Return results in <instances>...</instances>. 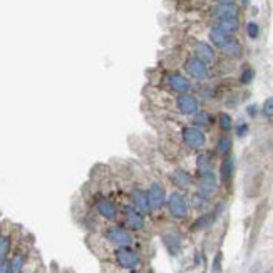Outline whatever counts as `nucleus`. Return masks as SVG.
<instances>
[{
	"label": "nucleus",
	"instance_id": "obj_29",
	"mask_svg": "<svg viewBox=\"0 0 273 273\" xmlns=\"http://www.w3.org/2000/svg\"><path fill=\"white\" fill-rule=\"evenodd\" d=\"M263 116L265 117H268V119H272L273 117V97H270V99H267V101H265V104H263Z\"/></svg>",
	"mask_w": 273,
	"mask_h": 273
},
{
	"label": "nucleus",
	"instance_id": "obj_1",
	"mask_svg": "<svg viewBox=\"0 0 273 273\" xmlns=\"http://www.w3.org/2000/svg\"><path fill=\"white\" fill-rule=\"evenodd\" d=\"M97 237L109 246H132V248H136V245H138L134 231L128 230L123 223L102 225L97 228Z\"/></svg>",
	"mask_w": 273,
	"mask_h": 273
},
{
	"label": "nucleus",
	"instance_id": "obj_10",
	"mask_svg": "<svg viewBox=\"0 0 273 273\" xmlns=\"http://www.w3.org/2000/svg\"><path fill=\"white\" fill-rule=\"evenodd\" d=\"M184 69H186L188 76L193 77L194 80H208L209 79V65L205 64L201 59H198L196 55H191L184 62Z\"/></svg>",
	"mask_w": 273,
	"mask_h": 273
},
{
	"label": "nucleus",
	"instance_id": "obj_9",
	"mask_svg": "<svg viewBox=\"0 0 273 273\" xmlns=\"http://www.w3.org/2000/svg\"><path fill=\"white\" fill-rule=\"evenodd\" d=\"M147 198H149L151 213H160L166 206V190L160 181H151L147 186Z\"/></svg>",
	"mask_w": 273,
	"mask_h": 273
},
{
	"label": "nucleus",
	"instance_id": "obj_8",
	"mask_svg": "<svg viewBox=\"0 0 273 273\" xmlns=\"http://www.w3.org/2000/svg\"><path fill=\"white\" fill-rule=\"evenodd\" d=\"M166 206L173 218L184 220L188 216V201L179 191H173L169 196H166Z\"/></svg>",
	"mask_w": 273,
	"mask_h": 273
},
{
	"label": "nucleus",
	"instance_id": "obj_35",
	"mask_svg": "<svg viewBox=\"0 0 273 273\" xmlns=\"http://www.w3.org/2000/svg\"><path fill=\"white\" fill-rule=\"evenodd\" d=\"M123 273H146L143 268H136V270H123Z\"/></svg>",
	"mask_w": 273,
	"mask_h": 273
},
{
	"label": "nucleus",
	"instance_id": "obj_20",
	"mask_svg": "<svg viewBox=\"0 0 273 273\" xmlns=\"http://www.w3.org/2000/svg\"><path fill=\"white\" fill-rule=\"evenodd\" d=\"M221 52H223L225 55H228V57H240L241 52H243L241 44H240L237 39H233V37H231L230 42H228L226 46L221 49Z\"/></svg>",
	"mask_w": 273,
	"mask_h": 273
},
{
	"label": "nucleus",
	"instance_id": "obj_7",
	"mask_svg": "<svg viewBox=\"0 0 273 273\" xmlns=\"http://www.w3.org/2000/svg\"><path fill=\"white\" fill-rule=\"evenodd\" d=\"M164 84L168 91L175 92V94H190L193 91V84L186 76L179 72H168L164 76Z\"/></svg>",
	"mask_w": 273,
	"mask_h": 273
},
{
	"label": "nucleus",
	"instance_id": "obj_22",
	"mask_svg": "<svg viewBox=\"0 0 273 273\" xmlns=\"http://www.w3.org/2000/svg\"><path fill=\"white\" fill-rule=\"evenodd\" d=\"M216 218V213L211 211V213H205V215H201L200 218H198L196 221L193 223V230H203V228L209 226V225L215 221Z\"/></svg>",
	"mask_w": 273,
	"mask_h": 273
},
{
	"label": "nucleus",
	"instance_id": "obj_11",
	"mask_svg": "<svg viewBox=\"0 0 273 273\" xmlns=\"http://www.w3.org/2000/svg\"><path fill=\"white\" fill-rule=\"evenodd\" d=\"M176 111L183 116H193L200 111V101L196 96L190 94H176Z\"/></svg>",
	"mask_w": 273,
	"mask_h": 273
},
{
	"label": "nucleus",
	"instance_id": "obj_13",
	"mask_svg": "<svg viewBox=\"0 0 273 273\" xmlns=\"http://www.w3.org/2000/svg\"><path fill=\"white\" fill-rule=\"evenodd\" d=\"M213 16L215 18L221 17H238L240 9L235 2H218V5L213 9Z\"/></svg>",
	"mask_w": 273,
	"mask_h": 273
},
{
	"label": "nucleus",
	"instance_id": "obj_19",
	"mask_svg": "<svg viewBox=\"0 0 273 273\" xmlns=\"http://www.w3.org/2000/svg\"><path fill=\"white\" fill-rule=\"evenodd\" d=\"M171 181L178 188H183L184 190V188H190L191 184H193V178H191V175H188L184 169H176L171 175Z\"/></svg>",
	"mask_w": 273,
	"mask_h": 273
},
{
	"label": "nucleus",
	"instance_id": "obj_3",
	"mask_svg": "<svg viewBox=\"0 0 273 273\" xmlns=\"http://www.w3.org/2000/svg\"><path fill=\"white\" fill-rule=\"evenodd\" d=\"M92 209L97 215V218L106 221V223H117L121 220L117 201L108 196L106 193H102V191L92 194Z\"/></svg>",
	"mask_w": 273,
	"mask_h": 273
},
{
	"label": "nucleus",
	"instance_id": "obj_16",
	"mask_svg": "<svg viewBox=\"0 0 273 273\" xmlns=\"http://www.w3.org/2000/svg\"><path fill=\"white\" fill-rule=\"evenodd\" d=\"M231 37H233V35L226 34V32L220 31V29H216V27H213L211 31H209V42H211L213 46H215L216 49H220V50L223 49L228 42H230Z\"/></svg>",
	"mask_w": 273,
	"mask_h": 273
},
{
	"label": "nucleus",
	"instance_id": "obj_5",
	"mask_svg": "<svg viewBox=\"0 0 273 273\" xmlns=\"http://www.w3.org/2000/svg\"><path fill=\"white\" fill-rule=\"evenodd\" d=\"M181 141L183 145L191 151H201L206 146L205 131L196 126H183L181 128Z\"/></svg>",
	"mask_w": 273,
	"mask_h": 273
},
{
	"label": "nucleus",
	"instance_id": "obj_14",
	"mask_svg": "<svg viewBox=\"0 0 273 273\" xmlns=\"http://www.w3.org/2000/svg\"><path fill=\"white\" fill-rule=\"evenodd\" d=\"M213 27L220 29V31L226 32V34L233 35L235 32H238L240 29V18L238 17H221L215 18V25Z\"/></svg>",
	"mask_w": 273,
	"mask_h": 273
},
{
	"label": "nucleus",
	"instance_id": "obj_31",
	"mask_svg": "<svg viewBox=\"0 0 273 273\" xmlns=\"http://www.w3.org/2000/svg\"><path fill=\"white\" fill-rule=\"evenodd\" d=\"M248 131H250V126L246 123H240L237 126V129H235V132H237L238 138H245V136L248 134Z\"/></svg>",
	"mask_w": 273,
	"mask_h": 273
},
{
	"label": "nucleus",
	"instance_id": "obj_24",
	"mask_svg": "<svg viewBox=\"0 0 273 273\" xmlns=\"http://www.w3.org/2000/svg\"><path fill=\"white\" fill-rule=\"evenodd\" d=\"M218 124H220V129L225 132V134H228V132L233 129V119H231V116L228 112H221L218 116Z\"/></svg>",
	"mask_w": 273,
	"mask_h": 273
},
{
	"label": "nucleus",
	"instance_id": "obj_33",
	"mask_svg": "<svg viewBox=\"0 0 273 273\" xmlns=\"http://www.w3.org/2000/svg\"><path fill=\"white\" fill-rule=\"evenodd\" d=\"M0 273H12V268H10V261H7V260L0 261Z\"/></svg>",
	"mask_w": 273,
	"mask_h": 273
},
{
	"label": "nucleus",
	"instance_id": "obj_12",
	"mask_svg": "<svg viewBox=\"0 0 273 273\" xmlns=\"http://www.w3.org/2000/svg\"><path fill=\"white\" fill-rule=\"evenodd\" d=\"M194 55H196L198 59H201L205 64H213V62L216 61V52L215 49H213V46H209V44L206 42H196L194 44Z\"/></svg>",
	"mask_w": 273,
	"mask_h": 273
},
{
	"label": "nucleus",
	"instance_id": "obj_27",
	"mask_svg": "<svg viewBox=\"0 0 273 273\" xmlns=\"http://www.w3.org/2000/svg\"><path fill=\"white\" fill-rule=\"evenodd\" d=\"M191 201H193V206L196 209H205L206 206H208V203H209V198H206V196H203L201 193H194L193 194V198H191Z\"/></svg>",
	"mask_w": 273,
	"mask_h": 273
},
{
	"label": "nucleus",
	"instance_id": "obj_6",
	"mask_svg": "<svg viewBox=\"0 0 273 273\" xmlns=\"http://www.w3.org/2000/svg\"><path fill=\"white\" fill-rule=\"evenodd\" d=\"M129 203L141 213L143 216H149L153 215L151 213V205H149V198H147V191L139 184H131L129 188Z\"/></svg>",
	"mask_w": 273,
	"mask_h": 273
},
{
	"label": "nucleus",
	"instance_id": "obj_30",
	"mask_svg": "<svg viewBox=\"0 0 273 273\" xmlns=\"http://www.w3.org/2000/svg\"><path fill=\"white\" fill-rule=\"evenodd\" d=\"M246 34H248L250 39H257L258 34H260V27H258L255 22H250V24L246 25Z\"/></svg>",
	"mask_w": 273,
	"mask_h": 273
},
{
	"label": "nucleus",
	"instance_id": "obj_28",
	"mask_svg": "<svg viewBox=\"0 0 273 273\" xmlns=\"http://www.w3.org/2000/svg\"><path fill=\"white\" fill-rule=\"evenodd\" d=\"M253 76H255L253 69L246 65V67L241 71V76H240V80H241V84H250V82H252V80H253Z\"/></svg>",
	"mask_w": 273,
	"mask_h": 273
},
{
	"label": "nucleus",
	"instance_id": "obj_34",
	"mask_svg": "<svg viewBox=\"0 0 273 273\" xmlns=\"http://www.w3.org/2000/svg\"><path fill=\"white\" fill-rule=\"evenodd\" d=\"M248 114L252 117H255V114H257V106H250L248 108Z\"/></svg>",
	"mask_w": 273,
	"mask_h": 273
},
{
	"label": "nucleus",
	"instance_id": "obj_23",
	"mask_svg": "<svg viewBox=\"0 0 273 273\" xmlns=\"http://www.w3.org/2000/svg\"><path fill=\"white\" fill-rule=\"evenodd\" d=\"M231 151V138L228 134H223L220 138L218 145H216V153L220 154V156H228Z\"/></svg>",
	"mask_w": 273,
	"mask_h": 273
},
{
	"label": "nucleus",
	"instance_id": "obj_18",
	"mask_svg": "<svg viewBox=\"0 0 273 273\" xmlns=\"http://www.w3.org/2000/svg\"><path fill=\"white\" fill-rule=\"evenodd\" d=\"M191 123H193V126L200 129H208L213 124V114L206 112V111H198L191 116Z\"/></svg>",
	"mask_w": 273,
	"mask_h": 273
},
{
	"label": "nucleus",
	"instance_id": "obj_17",
	"mask_svg": "<svg viewBox=\"0 0 273 273\" xmlns=\"http://www.w3.org/2000/svg\"><path fill=\"white\" fill-rule=\"evenodd\" d=\"M235 175V160L233 156H225L223 161H221V166H220V176H221V181H230L231 178H233Z\"/></svg>",
	"mask_w": 273,
	"mask_h": 273
},
{
	"label": "nucleus",
	"instance_id": "obj_2",
	"mask_svg": "<svg viewBox=\"0 0 273 273\" xmlns=\"http://www.w3.org/2000/svg\"><path fill=\"white\" fill-rule=\"evenodd\" d=\"M112 267L121 270H136L143 267V257L138 248L132 246H109L108 255L104 257Z\"/></svg>",
	"mask_w": 273,
	"mask_h": 273
},
{
	"label": "nucleus",
	"instance_id": "obj_4",
	"mask_svg": "<svg viewBox=\"0 0 273 273\" xmlns=\"http://www.w3.org/2000/svg\"><path fill=\"white\" fill-rule=\"evenodd\" d=\"M121 211V221L128 230L134 231V233H141L146 230V216H143L131 203H124L119 206Z\"/></svg>",
	"mask_w": 273,
	"mask_h": 273
},
{
	"label": "nucleus",
	"instance_id": "obj_26",
	"mask_svg": "<svg viewBox=\"0 0 273 273\" xmlns=\"http://www.w3.org/2000/svg\"><path fill=\"white\" fill-rule=\"evenodd\" d=\"M10 252V238L5 235H0V261L7 260V255Z\"/></svg>",
	"mask_w": 273,
	"mask_h": 273
},
{
	"label": "nucleus",
	"instance_id": "obj_32",
	"mask_svg": "<svg viewBox=\"0 0 273 273\" xmlns=\"http://www.w3.org/2000/svg\"><path fill=\"white\" fill-rule=\"evenodd\" d=\"M221 272V253H218L213 261V273H220Z\"/></svg>",
	"mask_w": 273,
	"mask_h": 273
},
{
	"label": "nucleus",
	"instance_id": "obj_21",
	"mask_svg": "<svg viewBox=\"0 0 273 273\" xmlns=\"http://www.w3.org/2000/svg\"><path fill=\"white\" fill-rule=\"evenodd\" d=\"M196 168H198L200 176H205V175L213 173V164H211L209 156H206V154H200V156H198V160H196Z\"/></svg>",
	"mask_w": 273,
	"mask_h": 273
},
{
	"label": "nucleus",
	"instance_id": "obj_25",
	"mask_svg": "<svg viewBox=\"0 0 273 273\" xmlns=\"http://www.w3.org/2000/svg\"><path fill=\"white\" fill-rule=\"evenodd\" d=\"M25 265V257L22 253H17L16 257L10 260V268H12V273H22Z\"/></svg>",
	"mask_w": 273,
	"mask_h": 273
},
{
	"label": "nucleus",
	"instance_id": "obj_36",
	"mask_svg": "<svg viewBox=\"0 0 273 273\" xmlns=\"http://www.w3.org/2000/svg\"><path fill=\"white\" fill-rule=\"evenodd\" d=\"M220 2H235V0H220Z\"/></svg>",
	"mask_w": 273,
	"mask_h": 273
},
{
	"label": "nucleus",
	"instance_id": "obj_15",
	"mask_svg": "<svg viewBox=\"0 0 273 273\" xmlns=\"http://www.w3.org/2000/svg\"><path fill=\"white\" fill-rule=\"evenodd\" d=\"M216 191V179L215 175L209 173V175L200 176V188H198V193H201L203 196L206 198H211Z\"/></svg>",
	"mask_w": 273,
	"mask_h": 273
}]
</instances>
